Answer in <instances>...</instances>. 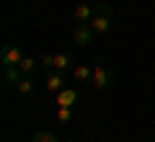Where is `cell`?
<instances>
[{"label":"cell","instance_id":"16","mask_svg":"<svg viewBox=\"0 0 155 142\" xmlns=\"http://www.w3.org/2000/svg\"><path fill=\"white\" fill-rule=\"evenodd\" d=\"M62 142H75V140H62Z\"/></svg>","mask_w":155,"mask_h":142},{"label":"cell","instance_id":"10","mask_svg":"<svg viewBox=\"0 0 155 142\" xmlns=\"http://www.w3.org/2000/svg\"><path fill=\"white\" fill-rule=\"evenodd\" d=\"M72 78H75L78 83H91V78H93V65H75L72 67Z\"/></svg>","mask_w":155,"mask_h":142},{"label":"cell","instance_id":"1","mask_svg":"<svg viewBox=\"0 0 155 142\" xmlns=\"http://www.w3.org/2000/svg\"><path fill=\"white\" fill-rule=\"evenodd\" d=\"M91 28L96 31V36L111 34V28H114V11H111V5L106 0H98V3H96V16H93V21H91Z\"/></svg>","mask_w":155,"mask_h":142},{"label":"cell","instance_id":"5","mask_svg":"<svg viewBox=\"0 0 155 142\" xmlns=\"http://www.w3.org/2000/svg\"><path fill=\"white\" fill-rule=\"evenodd\" d=\"M96 16V5H91V3H78L75 8H72V18H75V23H91Z\"/></svg>","mask_w":155,"mask_h":142},{"label":"cell","instance_id":"11","mask_svg":"<svg viewBox=\"0 0 155 142\" xmlns=\"http://www.w3.org/2000/svg\"><path fill=\"white\" fill-rule=\"evenodd\" d=\"M18 67H21V70L26 72V75H36V72H41V70H44V67H41V62H39V60H31V57H23Z\"/></svg>","mask_w":155,"mask_h":142},{"label":"cell","instance_id":"13","mask_svg":"<svg viewBox=\"0 0 155 142\" xmlns=\"http://www.w3.org/2000/svg\"><path fill=\"white\" fill-rule=\"evenodd\" d=\"M28 142H60V140H57L54 132H49V129H39V132H36V134H34Z\"/></svg>","mask_w":155,"mask_h":142},{"label":"cell","instance_id":"6","mask_svg":"<svg viewBox=\"0 0 155 142\" xmlns=\"http://www.w3.org/2000/svg\"><path fill=\"white\" fill-rule=\"evenodd\" d=\"M44 88H47V93H54V96H57L62 88H67V85H65V75H62L60 70H49V72H47Z\"/></svg>","mask_w":155,"mask_h":142},{"label":"cell","instance_id":"7","mask_svg":"<svg viewBox=\"0 0 155 142\" xmlns=\"http://www.w3.org/2000/svg\"><path fill=\"white\" fill-rule=\"evenodd\" d=\"M70 67H75V54H72L70 49L57 52V54H54V70L65 72V70H70Z\"/></svg>","mask_w":155,"mask_h":142},{"label":"cell","instance_id":"9","mask_svg":"<svg viewBox=\"0 0 155 142\" xmlns=\"http://www.w3.org/2000/svg\"><path fill=\"white\" fill-rule=\"evenodd\" d=\"M23 78H26V72H23L21 67H3V80H5V85H13V88H16Z\"/></svg>","mask_w":155,"mask_h":142},{"label":"cell","instance_id":"4","mask_svg":"<svg viewBox=\"0 0 155 142\" xmlns=\"http://www.w3.org/2000/svg\"><path fill=\"white\" fill-rule=\"evenodd\" d=\"M23 60V52L18 49L16 44H5L3 49H0V62H3V67H18Z\"/></svg>","mask_w":155,"mask_h":142},{"label":"cell","instance_id":"3","mask_svg":"<svg viewBox=\"0 0 155 142\" xmlns=\"http://www.w3.org/2000/svg\"><path fill=\"white\" fill-rule=\"evenodd\" d=\"M96 39V31L91 28V23H75L72 26V41L78 47H91Z\"/></svg>","mask_w":155,"mask_h":142},{"label":"cell","instance_id":"12","mask_svg":"<svg viewBox=\"0 0 155 142\" xmlns=\"http://www.w3.org/2000/svg\"><path fill=\"white\" fill-rule=\"evenodd\" d=\"M16 91L21 93V96H26V98H28V96H34V93H36V83H34V78L26 75V78H23V80L16 85Z\"/></svg>","mask_w":155,"mask_h":142},{"label":"cell","instance_id":"14","mask_svg":"<svg viewBox=\"0 0 155 142\" xmlns=\"http://www.w3.org/2000/svg\"><path fill=\"white\" fill-rule=\"evenodd\" d=\"M39 62H41L44 70H54V54H49V52H44V54L39 57Z\"/></svg>","mask_w":155,"mask_h":142},{"label":"cell","instance_id":"8","mask_svg":"<svg viewBox=\"0 0 155 142\" xmlns=\"http://www.w3.org/2000/svg\"><path fill=\"white\" fill-rule=\"evenodd\" d=\"M75 104H78V91H75V88H62V91L57 93V106H67V109H72Z\"/></svg>","mask_w":155,"mask_h":142},{"label":"cell","instance_id":"2","mask_svg":"<svg viewBox=\"0 0 155 142\" xmlns=\"http://www.w3.org/2000/svg\"><path fill=\"white\" fill-rule=\"evenodd\" d=\"M114 83H116V72L106 65L104 57H96L93 60V78H91V85H93L96 91H109V88H114Z\"/></svg>","mask_w":155,"mask_h":142},{"label":"cell","instance_id":"15","mask_svg":"<svg viewBox=\"0 0 155 142\" xmlns=\"http://www.w3.org/2000/svg\"><path fill=\"white\" fill-rule=\"evenodd\" d=\"M57 119H60V121H70L72 119V111L67 109V106H57Z\"/></svg>","mask_w":155,"mask_h":142}]
</instances>
